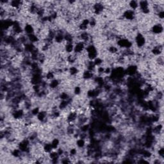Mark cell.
Instances as JSON below:
<instances>
[{"mask_svg": "<svg viewBox=\"0 0 164 164\" xmlns=\"http://www.w3.org/2000/svg\"><path fill=\"white\" fill-rule=\"evenodd\" d=\"M117 45L122 49H131L133 46V43L130 40L126 37H120L117 41Z\"/></svg>", "mask_w": 164, "mask_h": 164, "instance_id": "obj_1", "label": "cell"}, {"mask_svg": "<svg viewBox=\"0 0 164 164\" xmlns=\"http://www.w3.org/2000/svg\"><path fill=\"white\" fill-rule=\"evenodd\" d=\"M135 42L137 48L139 49H142L146 46L147 40L146 37L142 33H137L135 36Z\"/></svg>", "mask_w": 164, "mask_h": 164, "instance_id": "obj_2", "label": "cell"}, {"mask_svg": "<svg viewBox=\"0 0 164 164\" xmlns=\"http://www.w3.org/2000/svg\"><path fill=\"white\" fill-rule=\"evenodd\" d=\"M92 10L95 15H101L104 10V5L102 2H95L92 5Z\"/></svg>", "mask_w": 164, "mask_h": 164, "instance_id": "obj_3", "label": "cell"}, {"mask_svg": "<svg viewBox=\"0 0 164 164\" xmlns=\"http://www.w3.org/2000/svg\"><path fill=\"white\" fill-rule=\"evenodd\" d=\"M12 116L14 120H20L25 116V110L21 108L13 110V111L12 112Z\"/></svg>", "mask_w": 164, "mask_h": 164, "instance_id": "obj_4", "label": "cell"}, {"mask_svg": "<svg viewBox=\"0 0 164 164\" xmlns=\"http://www.w3.org/2000/svg\"><path fill=\"white\" fill-rule=\"evenodd\" d=\"M138 67L135 64H130L126 69H125L126 75H128L130 77L135 76L138 73Z\"/></svg>", "mask_w": 164, "mask_h": 164, "instance_id": "obj_5", "label": "cell"}, {"mask_svg": "<svg viewBox=\"0 0 164 164\" xmlns=\"http://www.w3.org/2000/svg\"><path fill=\"white\" fill-rule=\"evenodd\" d=\"M74 53L76 55H80L84 52L86 48V44L82 41H78L74 43Z\"/></svg>", "mask_w": 164, "mask_h": 164, "instance_id": "obj_6", "label": "cell"}, {"mask_svg": "<svg viewBox=\"0 0 164 164\" xmlns=\"http://www.w3.org/2000/svg\"><path fill=\"white\" fill-rule=\"evenodd\" d=\"M139 8L141 12L144 14H148L150 12L149 3L147 1H141L139 2Z\"/></svg>", "mask_w": 164, "mask_h": 164, "instance_id": "obj_7", "label": "cell"}, {"mask_svg": "<svg viewBox=\"0 0 164 164\" xmlns=\"http://www.w3.org/2000/svg\"><path fill=\"white\" fill-rule=\"evenodd\" d=\"M122 16L127 21H133L136 17L135 11H133L131 9H127L123 12Z\"/></svg>", "mask_w": 164, "mask_h": 164, "instance_id": "obj_8", "label": "cell"}, {"mask_svg": "<svg viewBox=\"0 0 164 164\" xmlns=\"http://www.w3.org/2000/svg\"><path fill=\"white\" fill-rule=\"evenodd\" d=\"M78 117V114L76 111H74V110L70 111L68 115H67V122L68 124H74V122L76 121Z\"/></svg>", "mask_w": 164, "mask_h": 164, "instance_id": "obj_9", "label": "cell"}, {"mask_svg": "<svg viewBox=\"0 0 164 164\" xmlns=\"http://www.w3.org/2000/svg\"><path fill=\"white\" fill-rule=\"evenodd\" d=\"M163 25L160 23H156L154 25L152 26L151 28V33L155 35H160L163 33Z\"/></svg>", "mask_w": 164, "mask_h": 164, "instance_id": "obj_10", "label": "cell"}, {"mask_svg": "<svg viewBox=\"0 0 164 164\" xmlns=\"http://www.w3.org/2000/svg\"><path fill=\"white\" fill-rule=\"evenodd\" d=\"M78 29L80 31H85L88 29L89 26V18H84L80 21L78 25Z\"/></svg>", "mask_w": 164, "mask_h": 164, "instance_id": "obj_11", "label": "cell"}, {"mask_svg": "<svg viewBox=\"0 0 164 164\" xmlns=\"http://www.w3.org/2000/svg\"><path fill=\"white\" fill-rule=\"evenodd\" d=\"M64 33L62 31H57L54 38V42L57 44H61L64 41Z\"/></svg>", "mask_w": 164, "mask_h": 164, "instance_id": "obj_12", "label": "cell"}, {"mask_svg": "<svg viewBox=\"0 0 164 164\" xmlns=\"http://www.w3.org/2000/svg\"><path fill=\"white\" fill-rule=\"evenodd\" d=\"M23 29H24V32L26 34V35L35 33V29L34 26L32 24L29 23H26V25L24 26Z\"/></svg>", "mask_w": 164, "mask_h": 164, "instance_id": "obj_13", "label": "cell"}, {"mask_svg": "<svg viewBox=\"0 0 164 164\" xmlns=\"http://www.w3.org/2000/svg\"><path fill=\"white\" fill-rule=\"evenodd\" d=\"M48 119V113L45 110H41L39 114L37 115V119L41 122H44Z\"/></svg>", "mask_w": 164, "mask_h": 164, "instance_id": "obj_14", "label": "cell"}, {"mask_svg": "<svg viewBox=\"0 0 164 164\" xmlns=\"http://www.w3.org/2000/svg\"><path fill=\"white\" fill-rule=\"evenodd\" d=\"M60 85V82L58 79H53L48 83V87H50L52 90H55L59 87Z\"/></svg>", "mask_w": 164, "mask_h": 164, "instance_id": "obj_15", "label": "cell"}, {"mask_svg": "<svg viewBox=\"0 0 164 164\" xmlns=\"http://www.w3.org/2000/svg\"><path fill=\"white\" fill-rule=\"evenodd\" d=\"M94 78V72L92 71H88V70L86 69L83 71L82 74V79L86 80V81H88V80H92Z\"/></svg>", "mask_w": 164, "mask_h": 164, "instance_id": "obj_16", "label": "cell"}, {"mask_svg": "<svg viewBox=\"0 0 164 164\" xmlns=\"http://www.w3.org/2000/svg\"><path fill=\"white\" fill-rule=\"evenodd\" d=\"M74 43H66L64 45V52L67 54H71L74 52Z\"/></svg>", "mask_w": 164, "mask_h": 164, "instance_id": "obj_17", "label": "cell"}, {"mask_svg": "<svg viewBox=\"0 0 164 164\" xmlns=\"http://www.w3.org/2000/svg\"><path fill=\"white\" fill-rule=\"evenodd\" d=\"M28 39L29 42L31 43V44H35L39 42L40 41V38L39 37L36 35V33H33V34H30L28 35Z\"/></svg>", "mask_w": 164, "mask_h": 164, "instance_id": "obj_18", "label": "cell"}, {"mask_svg": "<svg viewBox=\"0 0 164 164\" xmlns=\"http://www.w3.org/2000/svg\"><path fill=\"white\" fill-rule=\"evenodd\" d=\"M68 72L71 76H76L80 72V69L77 66H72L68 69Z\"/></svg>", "mask_w": 164, "mask_h": 164, "instance_id": "obj_19", "label": "cell"}, {"mask_svg": "<svg viewBox=\"0 0 164 164\" xmlns=\"http://www.w3.org/2000/svg\"><path fill=\"white\" fill-rule=\"evenodd\" d=\"M42 150L46 154V153L49 154L50 153L52 152L53 150V148L51 143H45L42 146Z\"/></svg>", "mask_w": 164, "mask_h": 164, "instance_id": "obj_20", "label": "cell"}, {"mask_svg": "<svg viewBox=\"0 0 164 164\" xmlns=\"http://www.w3.org/2000/svg\"><path fill=\"white\" fill-rule=\"evenodd\" d=\"M128 6L130 7V9L135 11L136 10L139 9V2L135 1V0H132L128 3Z\"/></svg>", "mask_w": 164, "mask_h": 164, "instance_id": "obj_21", "label": "cell"}, {"mask_svg": "<svg viewBox=\"0 0 164 164\" xmlns=\"http://www.w3.org/2000/svg\"><path fill=\"white\" fill-rule=\"evenodd\" d=\"M76 145L79 149H84V147L86 146L85 140L78 138V139L76 140Z\"/></svg>", "mask_w": 164, "mask_h": 164, "instance_id": "obj_22", "label": "cell"}, {"mask_svg": "<svg viewBox=\"0 0 164 164\" xmlns=\"http://www.w3.org/2000/svg\"><path fill=\"white\" fill-rule=\"evenodd\" d=\"M50 143L51 144H52L53 150H56L58 148L59 146H60V140H59L58 138H54V139H53V140Z\"/></svg>", "mask_w": 164, "mask_h": 164, "instance_id": "obj_23", "label": "cell"}, {"mask_svg": "<svg viewBox=\"0 0 164 164\" xmlns=\"http://www.w3.org/2000/svg\"><path fill=\"white\" fill-rule=\"evenodd\" d=\"M55 72H53L52 71H49L46 72V74L45 78L48 81H51V80L55 79Z\"/></svg>", "mask_w": 164, "mask_h": 164, "instance_id": "obj_24", "label": "cell"}, {"mask_svg": "<svg viewBox=\"0 0 164 164\" xmlns=\"http://www.w3.org/2000/svg\"><path fill=\"white\" fill-rule=\"evenodd\" d=\"M41 112V109L39 106H35L31 110L30 114L32 115L33 117H36L37 115L39 114V113Z\"/></svg>", "mask_w": 164, "mask_h": 164, "instance_id": "obj_25", "label": "cell"}, {"mask_svg": "<svg viewBox=\"0 0 164 164\" xmlns=\"http://www.w3.org/2000/svg\"><path fill=\"white\" fill-rule=\"evenodd\" d=\"M94 61V63L95 64V66L96 67H99V66H101L102 65H103V62L104 60L102 59L100 57H97L96 59H94V60H93Z\"/></svg>", "mask_w": 164, "mask_h": 164, "instance_id": "obj_26", "label": "cell"}, {"mask_svg": "<svg viewBox=\"0 0 164 164\" xmlns=\"http://www.w3.org/2000/svg\"><path fill=\"white\" fill-rule=\"evenodd\" d=\"M82 87H80V86L77 85L74 88L73 93H74V95L80 96L82 94Z\"/></svg>", "mask_w": 164, "mask_h": 164, "instance_id": "obj_27", "label": "cell"}, {"mask_svg": "<svg viewBox=\"0 0 164 164\" xmlns=\"http://www.w3.org/2000/svg\"><path fill=\"white\" fill-rule=\"evenodd\" d=\"M157 153L158 156H159V157L161 158H163V156H164V149L163 146L159 147V149H158L157 151Z\"/></svg>", "mask_w": 164, "mask_h": 164, "instance_id": "obj_28", "label": "cell"}, {"mask_svg": "<svg viewBox=\"0 0 164 164\" xmlns=\"http://www.w3.org/2000/svg\"><path fill=\"white\" fill-rule=\"evenodd\" d=\"M157 15L158 17H159L160 19L163 20V19L164 17V11L163 10H162V11H160L157 13Z\"/></svg>", "mask_w": 164, "mask_h": 164, "instance_id": "obj_29", "label": "cell"}]
</instances>
